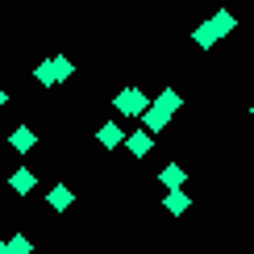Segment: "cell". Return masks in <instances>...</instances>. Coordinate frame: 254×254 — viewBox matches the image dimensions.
<instances>
[{
  "instance_id": "15",
  "label": "cell",
  "mask_w": 254,
  "mask_h": 254,
  "mask_svg": "<svg viewBox=\"0 0 254 254\" xmlns=\"http://www.w3.org/2000/svg\"><path fill=\"white\" fill-rule=\"evenodd\" d=\"M8 250H13V254H34V242H29L25 234H13V238H8Z\"/></svg>"
},
{
  "instance_id": "1",
  "label": "cell",
  "mask_w": 254,
  "mask_h": 254,
  "mask_svg": "<svg viewBox=\"0 0 254 254\" xmlns=\"http://www.w3.org/2000/svg\"><path fill=\"white\" fill-rule=\"evenodd\" d=\"M113 109H117V117H142V113L150 109V96H146L137 83H129V88H121L117 96H113Z\"/></svg>"
},
{
  "instance_id": "8",
  "label": "cell",
  "mask_w": 254,
  "mask_h": 254,
  "mask_svg": "<svg viewBox=\"0 0 254 254\" xmlns=\"http://www.w3.org/2000/svg\"><path fill=\"white\" fill-rule=\"evenodd\" d=\"M163 208H167L171 217H184L188 208H192V196H188L184 188H175V192H167V196H163Z\"/></svg>"
},
{
  "instance_id": "9",
  "label": "cell",
  "mask_w": 254,
  "mask_h": 254,
  "mask_svg": "<svg viewBox=\"0 0 254 254\" xmlns=\"http://www.w3.org/2000/svg\"><path fill=\"white\" fill-rule=\"evenodd\" d=\"M150 104H158V109H163L167 117H175V113L184 109V96H179V88H163V92H158V96H154Z\"/></svg>"
},
{
  "instance_id": "6",
  "label": "cell",
  "mask_w": 254,
  "mask_h": 254,
  "mask_svg": "<svg viewBox=\"0 0 254 254\" xmlns=\"http://www.w3.org/2000/svg\"><path fill=\"white\" fill-rule=\"evenodd\" d=\"M167 125H171V117H167V113H163V109H158V104H150V109H146V113H142V129H146V133H150V137H154V133H163V129H167Z\"/></svg>"
},
{
  "instance_id": "11",
  "label": "cell",
  "mask_w": 254,
  "mask_h": 254,
  "mask_svg": "<svg viewBox=\"0 0 254 254\" xmlns=\"http://www.w3.org/2000/svg\"><path fill=\"white\" fill-rule=\"evenodd\" d=\"M158 179H163V188H167V192H175V188H184V184H188V171H184L179 163H167L163 171H158Z\"/></svg>"
},
{
  "instance_id": "16",
  "label": "cell",
  "mask_w": 254,
  "mask_h": 254,
  "mask_svg": "<svg viewBox=\"0 0 254 254\" xmlns=\"http://www.w3.org/2000/svg\"><path fill=\"white\" fill-rule=\"evenodd\" d=\"M4 104H8V88H4V83H0V109H4Z\"/></svg>"
},
{
  "instance_id": "3",
  "label": "cell",
  "mask_w": 254,
  "mask_h": 254,
  "mask_svg": "<svg viewBox=\"0 0 254 254\" xmlns=\"http://www.w3.org/2000/svg\"><path fill=\"white\" fill-rule=\"evenodd\" d=\"M96 142L104 146V150H117V146H125V129H121V121H104L100 129H96Z\"/></svg>"
},
{
  "instance_id": "4",
  "label": "cell",
  "mask_w": 254,
  "mask_h": 254,
  "mask_svg": "<svg viewBox=\"0 0 254 254\" xmlns=\"http://www.w3.org/2000/svg\"><path fill=\"white\" fill-rule=\"evenodd\" d=\"M125 150H129L133 158H146L154 150V137L146 133V129H133V133H125Z\"/></svg>"
},
{
  "instance_id": "12",
  "label": "cell",
  "mask_w": 254,
  "mask_h": 254,
  "mask_svg": "<svg viewBox=\"0 0 254 254\" xmlns=\"http://www.w3.org/2000/svg\"><path fill=\"white\" fill-rule=\"evenodd\" d=\"M208 21H213V29H217V38H229V34H234V29H238V17L229 13V8H217V13L208 17Z\"/></svg>"
},
{
  "instance_id": "14",
  "label": "cell",
  "mask_w": 254,
  "mask_h": 254,
  "mask_svg": "<svg viewBox=\"0 0 254 254\" xmlns=\"http://www.w3.org/2000/svg\"><path fill=\"white\" fill-rule=\"evenodd\" d=\"M34 79H38L46 92H50V88H59V75H55V67H50V59H42L38 67H34Z\"/></svg>"
},
{
  "instance_id": "10",
  "label": "cell",
  "mask_w": 254,
  "mask_h": 254,
  "mask_svg": "<svg viewBox=\"0 0 254 254\" xmlns=\"http://www.w3.org/2000/svg\"><path fill=\"white\" fill-rule=\"evenodd\" d=\"M192 42H196V50H213L217 46V29H213V21H200V25L192 29Z\"/></svg>"
},
{
  "instance_id": "17",
  "label": "cell",
  "mask_w": 254,
  "mask_h": 254,
  "mask_svg": "<svg viewBox=\"0 0 254 254\" xmlns=\"http://www.w3.org/2000/svg\"><path fill=\"white\" fill-rule=\"evenodd\" d=\"M0 254H13V250H8V242H0Z\"/></svg>"
},
{
  "instance_id": "2",
  "label": "cell",
  "mask_w": 254,
  "mask_h": 254,
  "mask_svg": "<svg viewBox=\"0 0 254 254\" xmlns=\"http://www.w3.org/2000/svg\"><path fill=\"white\" fill-rule=\"evenodd\" d=\"M46 204H50V213H67V208L75 204V188L71 184H55L46 192Z\"/></svg>"
},
{
  "instance_id": "13",
  "label": "cell",
  "mask_w": 254,
  "mask_h": 254,
  "mask_svg": "<svg viewBox=\"0 0 254 254\" xmlns=\"http://www.w3.org/2000/svg\"><path fill=\"white\" fill-rule=\"evenodd\" d=\"M50 67H55L59 83H67L71 75H75V63H71V55H50Z\"/></svg>"
},
{
  "instance_id": "18",
  "label": "cell",
  "mask_w": 254,
  "mask_h": 254,
  "mask_svg": "<svg viewBox=\"0 0 254 254\" xmlns=\"http://www.w3.org/2000/svg\"><path fill=\"white\" fill-rule=\"evenodd\" d=\"M250 117H254V104H250Z\"/></svg>"
},
{
  "instance_id": "7",
  "label": "cell",
  "mask_w": 254,
  "mask_h": 254,
  "mask_svg": "<svg viewBox=\"0 0 254 254\" xmlns=\"http://www.w3.org/2000/svg\"><path fill=\"white\" fill-rule=\"evenodd\" d=\"M8 188H13L17 196H29V192L38 188V175H34V171H25V167H17V171L8 175Z\"/></svg>"
},
{
  "instance_id": "5",
  "label": "cell",
  "mask_w": 254,
  "mask_h": 254,
  "mask_svg": "<svg viewBox=\"0 0 254 254\" xmlns=\"http://www.w3.org/2000/svg\"><path fill=\"white\" fill-rule=\"evenodd\" d=\"M8 146H13L17 154H29V150H34V146H38V133L29 129V125H17V129L8 133Z\"/></svg>"
}]
</instances>
